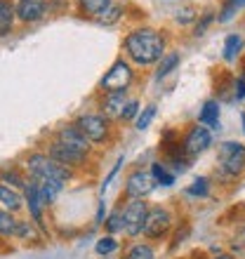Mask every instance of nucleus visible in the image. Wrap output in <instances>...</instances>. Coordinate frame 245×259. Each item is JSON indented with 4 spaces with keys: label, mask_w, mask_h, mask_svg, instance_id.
I'll list each match as a JSON object with an SVG mask.
<instances>
[{
    "label": "nucleus",
    "mask_w": 245,
    "mask_h": 259,
    "mask_svg": "<svg viewBox=\"0 0 245 259\" xmlns=\"http://www.w3.org/2000/svg\"><path fill=\"white\" fill-rule=\"evenodd\" d=\"M165 40L163 35L153 28H137L125 38V52L135 64L149 66L153 62H160L165 57Z\"/></svg>",
    "instance_id": "obj_1"
},
{
    "label": "nucleus",
    "mask_w": 245,
    "mask_h": 259,
    "mask_svg": "<svg viewBox=\"0 0 245 259\" xmlns=\"http://www.w3.org/2000/svg\"><path fill=\"white\" fill-rule=\"evenodd\" d=\"M26 167H28V172H31L33 179H57V182H64V184L71 179V170H68L66 165L57 163L55 158L45 156V153H33V156H28Z\"/></svg>",
    "instance_id": "obj_2"
},
{
    "label": "nucleus",
    "mask_w": 245,
    "mask_h": 259,
    "mask_svg": "<svg viewBox=\"0 0 245 259\" xmlns=\"http://www.w3.org/2000/svg\"><path fill=\"white\" fill-rule=\"evenodd\" d=\"M219 160V170L229 175V177H236L245 170V146L238 142H224L219 146L217 153Z\"/></svg>",
    "instance_id": "obj_3"
},
{
    "label": "nucleus",
    "mask_w": 245,
    "mask_h": 259,
    "mask_svg": "<svg viewBox=\"0 0 245 259\" xmlns=\"http://www.w3.org/2000/svg\"><path fill=\"white\" fill-rule=\"evenodd\" d=\"M130 82H132V68L125 62H116L102 78V90L106 95L109 92H125L130 88Z\"/></svg>",
    "instance_id": "obj_4"
},
{
    "label": "nucleus",
    "mask_w": 245,
    "mask_h": 259,
    "mask_svg": "<svg viewBox=\"0 0 245 259\" xmlns=\"http://www.w3.org/2000/svg\"><path fill=\"white\" fill-rule=\"evenodd\" d=\"M146 214H149V207L142 198H132L128 203V207L123 210V219H125V233L128 236H137L142 233L144 222H146Z\"/></svg>",
    "instance_id": "obj_5"
},
{
    "label": "nucleus",
    "mask_w": 245,
    "mask_h": 259,
    "mask_svg": "<svg viewBox=\"0 0 245 259\" xmlns=\"http://www.w3.org/2000/svg\"><path fill=\"white\" fill-rule=\"evenodd\" d=\"M75 127L90 139V144H102L109 135V120L104 116H80L75 120Z\"/></svg>",
    "instance_id": "obj_6"
},
{
    "label": "nucleus",
    "mask_w": 245,
    "mask_h": 259,
    "mask_svg": "<svg viewBox=\"0 0 245 259\" xmlns=\"http://www.w3.org/2000/svg\"><path fill=\"white\" fill-rule=\"evenodd\" d=\"M170 224H172L170 212L163 210V207H153L146 214V222H144L142 231L146 238H163L165 233H168V229H170Z\"/></svg>",
    "instance_id": "obj_7"
},
{
    "label": "nucleus",
    "mask_w": 245,
    "mask_h": 259,
    "mask_svg": "<svg viewBox=\"0 0 245 259\" xmlns=\"http://www.w3.org/2000/svg\"><path fill=\"white\" fill-rule=\"evenodd\" d=\"M57 142L64 144L66 149L75 151V153H83V156L90 153V139L83 135L75 125H64V127L57 132Z\"/></svg>",
    "instance_id": "obj_8"
},
{
    "label": "nucleus",
    "mask_w": 245,
    "mask_h": 259,
    "mask_svg": "<svg viewBox=\"0 0 245 259\" xmlns=\"http://www.w3.org/2000/svg\"><path fill=\"white\" fill-rule=\"evenodd\" d=\"M153 186H156V179H153L151 172L137 170V172H132L128 177V182H125V193H128L130 198H144L153 191Z\"/></svg>",
    "instance_id": "obj_9"
},
{
    "label": "nucleus",
    "mask_w": 245,
    "mask_h": 259,
    "mask_svg": "<svg viewBox=\"0 0 245 259\" xmlns=\"http://www.w3.org/2000/svg\"><path fill=\"white\" fill-rule=\"evenodd\" d=\"M210 144H212L210 130L203 127V125H196V127L189 130V135L184 139V151H186L189 156H200L203 151H208Z\"/></svg>",
    "instance_id": "obj_10"
},
{
    "label": "nucleus",
    "mask_w": 245,
    "mask_h": 259,
    "mask_svg": "<svg viewBox=\"0 0 245 259\" xmlns=\"http://www.w3.org/2000/svg\"><path fill=\"white\" fill-rule=\"evenodd\" d=\"M17 17L21 21H38L45 17V10H48V0H17Z\"/></svg>",
    "instance_id": "obj_11"
},
{
    "label": "nucleus",
    "mask_w": 245,
    "mask_h": 259,
    "mask_svg": "<svg viewBox=\"0 0 245 259\" xmlns=\"http://www.w3.org/2000/svg\"><path fill=\"white\" fill-rule=\"evenodd\" d=\"M50 158H55L57 163L66 165V167L80 165L83 160H85V156H83V153H75V151L66 149V146H64V144H59V142H52V144H50Z\"/></svg>",
    "instance_id": "obj_12"
},
{
    "label": "nucleus",
    "mask_w": 245,
    "mask_h": 259,
    "mask_svg": "<svg viewBox=\"0 0 245 259\" xmlns=\"http://www.w3.org/2000/svg\"><path fill=\"white\" fill-rule=\"evenodd\" d=\"M26 205H28V212H31V217H33V222L38 226H45V222H43V200H40V193H38V186H35V182L31 179L26 184Z\"/></svg>",
    "instance_id": "obj_13"
},
{
    "label": "nucleus",
    "mask_w": 245,
    "mask_h": 259,
    "mask_svg": "<svg viewBox=\"0 0 245 259\" xmlns=\"http://www.w3.org/2000/svg\"><path fill=\"white\" fill-rule=\"evenodd\" d=\"M128 106V99H125V92H109L106 99H104L102 109L106 118H123V111Z\"/></svg>",
    "instance_id": "obj_14"
},
{
    "label": "nucleus",
    "mask_w": 245,
    "mask_h": 259,
    "mask_svg": "<svg viewBox=\"0 0 245 259\" xmlns=\"http://www.w3.org/2000/svg\"><path fill=\"white\" fill-rule=\"evenodd\" d=\"M0 205L10 212H17V210H21V205H24V196L0 182Z\"/></svg>",
    "instance_id": "obj_15"
},
{
    "label": "nucleus",
    "mask_w": 245,
    "mask_h": 259,
    "mask_svg": "<svg viewBox=\"0 0 245 259\" xmlns=\"http://www.w3.org/2000/svg\"><path fill=\"white\" fill-rule=\"evenodd\" d=\"M14 17H17V10L12 7L10 0H0V38H5L14 26Z\"/></svg>",
    "instance_id": "obj_16"
},
{
    "label": "nucleus",
    "mask_w": 245,
    "mask_h": 259,
    "mask_svg": "<svg viewBox=\"0 0 245 259\" xmlns=\"http://www.w3.org/2000/svg\"><path fill=\"white\" fill-rule=\"evenodd\" d=\"M200 123L210 125V127H219V104L217 102H205L203 111H200Z\"/></svg>",
    "instance_id": "obj_17"
},
{
    "label": "nucleus",
    "mask_w": 245,
    "mask_h": 259,
    "mask_svg": "<svg viewBox=\"0 0 245 259\" xmlns=\"http://www.w3.org/2000/svg\"><path fill=\"white\" fill-rule=\"evenodd\" d=\"M80 5V12L88 14V17H99V14L111 5V0H78Z\"/></svg>",
    "instance_id": "obj_18"
},
{
    "label": "nucleus",
    "mask_w": 245,
    "mask_h": 259,
    "mask_svg": "<svg viewBox=\"0 0 245 259\" xmlns=\"http://www.w3.org/2000/svg\"><path fill=\"white\" fill-rule=\"evenodd\" d=\"M17 219L12 217V212L10 210H0V236H14L17 233Z\"/></svg>",
    "instance_id": "obj_19"
},
{
    "label": "nucleus",
    "mask_w": 245,
    "mask_h": 259,
    "mask_svg": "<svg viewBox=\"0 0 245 259\" xmlns=\"http://www.w3.org/2000/svg\"><path fill=\"white\" fill-rule=\"evenodd\" d=\"M240 48H243V38L240 35H229L226 38V42H224V59L226 62H233L236 59V55L240 52Z\"/></svg>",
    "instance_id": "obj_20"
},
{
    "label": "nucleus",
    "mask_w": 245,
    "mask_h": 259,
    "mask_svg": "<svg viewBox=\"0 0 245 259\" xmlns=\"http://www.w3.org/2000/svg\"><path fill=\"white\" fill-rule=\"evenodd\" d=\"M179 64V55L177 52H170V55H165L163 59H160V64H158V71H156V78H165V75L170 73V71H175V66Z\"/></svg>",
    "instance_id": "obj_21"
},
{
    "label": "nucleus",
    "mask_w": 245,
    "mask_h": 259,
    "mask_svg": "<svg viewBox=\"0 0 245 259\" xmlns=\"http://www.w3.org/2000/svg\"><path fill=\"white\" fill-rule=\"evenodd\" d=\"M151 175H153V179H156L158 184H163V186L175 184V175L165 170L163 163H153V165H151Z\"/></svg>",
    "instance_id": "obj_22"
},
{
    "label": "nucleus",
    "mask_w": 245,
    "mask_h": 259,
    "mask_svg": "<svg viewBox=\"0 0 245 259\" xmlns=\"http://www.w3.org/2000/svg\"><path fill=\"white\" fill-rule=\"evenodd\" d=\"M125 259H156V257H153L151 245H146V243H137V245H132L128 250Z\"/></svg>",
    "instance_id": "obj_23"
},
{
    "label": "nucleus",
    "mask_w": 245,
    "mask_h": 259,
    "mask_svg": "<svg viewBox=\"0 0 245 259\" xmlns=\"http://www.w3.org/2000/svg\"><path fill=\"white\" fill-rule=\"evenodd\" d=\"M120 14H123L120 5H109L97 19H99V24H104V26H111V24H116V21L120 19Z\"/></svg>",
    "instance_id": "obj_24"
},
{
    "label": "nucleus",
    "mask_w": 245,
    "mask_h": 259,
    "mask_svg": "<svg viewBox=\"0 0 245 259\" xmlns=\"http://www.w3.org/2000/svg\"><path fill=\"white\" fill-rule=\"evenodd\" d=\"M116 247H118V243L113 240V236H104V238L97 240L95 250H97V254H104V257H106V254H111Z\"/></svg>",
    "instance_id": "obj_25"
},
{
    "label": "nucleus",
    "mask_w": 245,
    "mask_h": 259,
    "mask_svg": "<svg viewBox=\"0 0 245 259\" xmlns=\"http://www.w3.org/2000/svg\"><path fill=\"white\" fill-rule=\"evenodd\" d=\"M153 118H156V106H146V109L137 116V130H146Z\"/></svg>",
    "instance_id": "obj_26"
},
{
    "label": "nucleus",
    "mask_w": 245,
    "mask_h": 259,
    "mask_svg": "<svg viewBox=\"0 0 245 259\" xmlns=\"http://www.w3.org/2000/svg\"><path fill=\"white\" fill-rule=\"evenodd\" d=\"M106 229H109L111 233H118V231H123V229H125V219H123V212L120 210H116L109 217V222H106Z\"/></svg>",
    "instance_id": "obj_27"
},
{
    "label": "nucleus",
    "mask_w": 245,
    "mask_h": 259,
    "mask_svg": "<svg viewBox=\"0 0 245 259\" xmlns=\"http://www.w3.org/2000/svg\"><path fill=\"white\" fill-rule=\"evenodd\" d=\"M17 238H33L35 240V229L31 222H19L17 224V233H14Z\"/></svg>",
    "instance_id": "obj_28"
},
{
    "label": "nucleus",
    "mask_w": 245,
    "mask_h": 259,
    "mask_svg": "<svg viewBox=\"0 0 245 259\" xmlns=\"http://www.w3.org/2000/svg\"><path fill=\"white\" fill-rule=\"evenodd\" d=\"M3 184H14V186H19V189H26V182H24V179L19 177V175H17V172L14 170H10V172H3Z\"/></svg>",
    "instance_id": "obj_29"
},
{
    "label": "nucleus",
    "mask_w": 245,
    "mask_h": 259,
    "mask_svg": "<svg viewBox=\"0 0 245 259\" xmlns=\"http://www.w3.org/2000/svg\"><path fill=\"white\" fill-rule=\"evenodd\" d=\"M193 19H196V7L186 5V7H182V10L177 12V21H179V24H191Z\"/></svg>",
    "instance_id": "obj_30"
},
{
    "label": "nucleus",
    "mask_w": 245,
    "mask_h": 259,
    "mask_svg": "<svg viewBox=\"0 0 245 259\" xmlns=\"http://www.w3.org/2000/svg\"><path fill=\"white\" fill-rule=\"evenodd\" d=\"M189 193H191V196H208V179H205V177L196 179V182H193V186L189 189Z\"/></svg>",
    "instance_id": "obj_31"
},
{
    "label": "nucleus",
    "mask_w": 245,
    "mask_h": 259,
    "mask_svg": "<svg viewBox=\"0 0 245 259\" xmlns=\"http://www.w3.org/2000/svg\"><path fill=\"white\" fill-rule=\"evenodd\" d=\"M120 165H123V156H120V158H118V160H116V165H113V170H111V172H109V175H106V179H104V184H102V193H104V191H106V189H109V184H111V179L116 177V172H118V170H120Z\"/></svg>",
    "instance_id": "obj_32"
},
{
    "label": "nucleus",
    "mask_w": 245,
    "mask_h": 259,
    "mask_svg": "<svg viewBox=\"0 0 245 259\" xmlns=\"http://www.w3.org/2000/svg\"><path fill=\"white\" fill-rule=\"evenodd\" d=\"M137 111H139V104H137V102H128L125 111H123V120H130V118H135Z\"/></svg>",
    "instance_id": "obj_33"
},
{
    "label": "nucleus",
    "mask_w": 245,
    "mask_h": 259,
    "mask_svg": "<svg viewBox=\"0 0 245 259\" xmlns=\"http://www.w3.org/2000/svg\"><path fill=\"white\" fill-rule=\"evenodd\" d=\"M233 7H236V5H233L231 0H229V3H226V7L222 10V17H219V19H222V21H229V19H231V17H233Z\"/></svg>",
    "instance_id": "obj_34"
},
{
    "label": "nucleus",
    "mask_w": 245,
    "mask_h": 259,
    "mask_svg": "<svg viewBox=\"0 0 245 259\" xmlns=\"http://www.w3.org/2000/svg\"><path fill=\"white\" fill-rule=\"evenodd\" d=\"M243 97H245V78L240 75L236 80V99H243Z\"/></svg>",
    "instance_id": "obj_35"
},
{
    "label": "nucleus",
    "mask_w": 245,
    "mask_h": 259,
    "mask_svg": "<svg viewBox=\"0 0 245 259\" xmlns=\"http://www.w3.org/2000/svg\"><path fill=\"white\" fill-rule=\"evenodd\" d=\"M210 21H212V14L208 12V14H205V17H203V21H200V24H198V26H196V35H200V33H203V31H205V26H208Z\"/></svg>",
    "instance_id": "obj_36"
},
{
    "label": "nucleus",
    "mask_w": 245,
    "mask_h": 259,
    "mask_svg": "<svg viewBox=\"0 0 245 259\" xmlns=\"http://www.w3.org/2000/svg\"><path fill=\"white\" fill-rule=\"evenodd\" d=\"M104 212H106V207H104V203H99V210H97V217H95V222H97V224H102Z\"/></svg>",
    "instance_id": "obj_37"
},
{
    "label": "nucleus",
    "mask_w": 245,
    "mask_h": 259,
    "mask_svg": "<svg viewBox=\"0 0 245 259\" xmlns=\"http://www.w3.org/2000/svg\"><path fill=\"white\" fill-rule=\"evenodd\" d=\"M212 259H233V257H229V254H217V257H212Z\"/></svg>",
    "instance_id": "obj_38"
},
{
    "label": "nucleus",
    "mask_w": 245,
    "mask_h": 259,
    "mask_svg": "<svg viewBox=\"0 0 245 259\" xmlns=\"http://www.w3.org/2000/svg\"><path fill=\"white\" fill-rule=\"evenodd\" d=\"M231 3H233L236 7H238V5H245V0H231Z\"/></svg>",
    "instance_id": "obj_39"
},
{
    "label": "nucleus",
    "mask_w": 245,
    "mask_h": 259,
    "mask_svg": "<svg viewBox=\"0 0 245 259\" xmlns=\"http://www.w3.org/2000/svg\"><path fill=\"white\" fill-rule=\"evenodd\" d=\"M240 118H243V125H245V113H243V116H240Z\"/></svg>",
    "instance_id": "obj_40"
},
{
    "label": "nucleus",
    "mask_w": 245,
    "mask_h": 259,
    "mask_svg": "<svg viewBox=\"0 0 245 259\" xmlns=\"http://www.w3.org/2000/svg\"><path fill=\"white\" fill-rule=\"evenodd\" d=\"M243 78H245V73H243Z\"/></svg>",
    "instance_id": "obj_41"
}]
</instances>
